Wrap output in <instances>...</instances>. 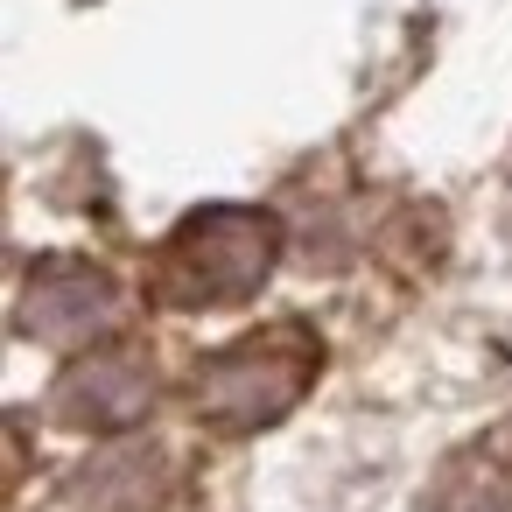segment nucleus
Here are the masks:
<instances>
[{"instance_id": "f257e3e1", "label": "nucleus", "mask_w": 512, "mask_h": 512, "mask_svg": "<svg viewBox=\"0 0 512 512\" xmlns=\"http://www.w3.org/2000/svg\"><path fill=\"white\" fill-rule=\"evenodd\" d=\"M281 260V218L253 204H204L190 211L148 260V288L169 309H239L267 288Z\"/></svg>"}, {"instance_id": "39448f33", "label": "nucleus", "mask_w": 512, "mask_h": 512, "mask_svg": "<svg viewBox=\"0 0 512 512\" xmlns=\"http://www.w3.org/2000/svg\"><path fill=\"white\" fill-rule=\"evenodd\" d=\"M435 512H512V435H477L435 470Z\"/></svg>"}, {"instance_id": "7ed1b4c3", "label": "nucleus", "mask_w": 512, "mask_h": 512, "mask_svg": "<svg viewBox=\"0 0 512 512\" xmlns=\"http://www.w3.org/2000/svg\"><path fill=\"white\" fill-rule=\"evenodd\" d=\"M15 323H22V337H36V344L78 351V344H99V337H113V330L127 323V295H120V281H113L106 267H92V260H43V267L29 274L22 302H15Z\"/></svg>"}, {"instance_id": "20e7f679", "label": "nucleus", "mask_w": 512, "mask_h": 512, "mask_svg": "<svg viewBox=\"0 0 512 512\" xmlns=\"http://www.w3.org/2000/svg\"><path fill=\"white\" fill-rule=\"evenodd\" d=\"M155 407V365L141 351H92L57 379L50 414L92 435H127L141 414Z\"/></svg>"}, {"instance_id": "f03ea898", "label": "nucleus", "mask_w": 512, "mask_h": 512, "mask_svg": "<svg viewBox=\"0 0 512 512\" xmlns=\"http://www.w3.org/2000/svg\"><path fill=\"white\" fill-rule=\"evenodd\" d=\"M323 372V337L309 323H260L253 337L211 351L190 372V407L218 428V435H260L274 428Z\"/></svg>"}]
</instances>
